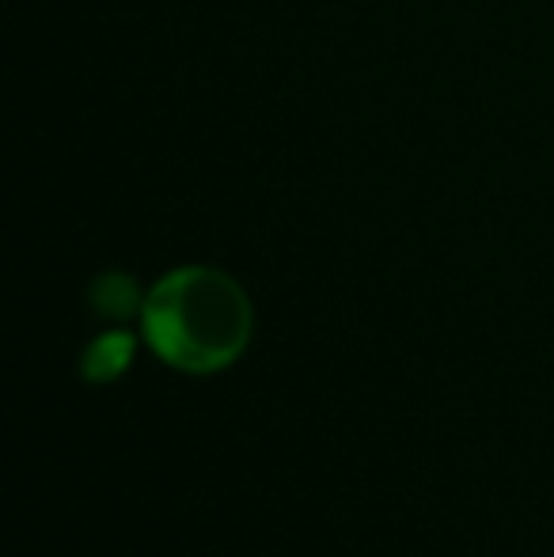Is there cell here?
<instances>
[{"label":"cell","instance_id":"obj_2","mask_svg":"<svg viewBox=\"0 0 554 557\" xmlns=\"http://www.w3.org/2000/svg\"><path fill=\"white\" fill-rule=\"evenodd\" d=\"M134 360V337L126 331H111L88 345L84 352V380L91 383H111L114 375H122Z\"/></svg>","mask_w":554,"mask_h":557},{"label":"cell","instance_id":"obj_1","mask_svg":"<svg viewBox=\"0 0 554 557\" xmlns=\"http://www.w3.org/2000/svg\"><path fill=\"white\" fill-rule=\"evenodd\" d=\"M145 337L183 372H221L251 337V304L229 273L186 265L152 288L145 304Z\"/></svg>","mask_w":554,"mask_h":557},{"label":"cell","instance_id":"obj_3","mask_svg":"<svg viewBox=\"0 0 554 557\" xmlns=\"http://www.w3.org/2000/svg\"><path fill=\"white\" fill-rule=\"evenodd\" d=\"M91 304H96V311L107 319L134 315L137 304H140L137 281L130 277V273H103V277L91 285Z\"/></svg>","mask_w":554,"mask_h":557}]
</instances>
